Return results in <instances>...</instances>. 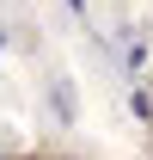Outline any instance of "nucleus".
<instances>
[{"instance_id":"f257e3e1","label":"nucleus","mask_w":153,"mask_h":160,"mask_svg":"<svg viewBox=\"0 0 153 160\" xmlns=\"http://www.w3.org/2000/svg\"><path fill=\"white\" fill-rule=\"evenodd\" d=\"M67 6H74V12H86V0H67Z\"/></svg>"}]
</instances>
